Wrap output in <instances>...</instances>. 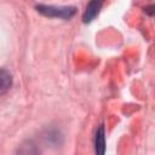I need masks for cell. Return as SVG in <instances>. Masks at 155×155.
Returning a JSON list of instances; mask_svg holds the SVG:
<instances>
[{
  "label": "cell",
  "mask_w": 155,
  "mask_h": 155,
  "mask_svg": "<svg viewBox=\"0 0 155 155\" xmlns=\"http://www.w3.org/2000/svg\"><path fill=\"white\" fill-rule=\"evenodd\" d=\"M38 11L48 17H59V18H70L75 15V7H57V6H46L39 5L36 6Z\"/></svg>",
  "instance_id": "obj_1"
},
{
  "label": "cell",
  "mask_w": 155,
  "mask_h": 155,
  "mask_svg": "<svg viewBox=\"0 0 155 155\" xmlns=\"http://www.w3.org/2000/svg\"><path fill=\"white\" fill-rule=\"evenodd\" d=\"M104 4V0H91L84 12V16H82V21L85 23H90L101 11L102 6Z\"/></svg>",
  "instance_id": "obj_2"
},
{
  "label": "cell",
  "mask_w": 155,
  "mask_h": 155,
  "mask_svg": "<svg viewBox=\"0 0 155 155\" xmlns=\"http://www.w3.org/2000/svg\"><path fill=\"white\" fill-rule=\"evenodd\" d=\"M12 86V76L6 70L0 68V96L5 94Z\"/></svg>",
  "instance_id": "obj_3"
},
{
  "label": "cell",
  "mask_w": 155,
  "mask_h": 155,
  "mask_svg": "<svg viewBox=\"0 0 155 155\" xmlns=\"http://www.w3.org/2000/svg\"><path fill=\"white\" fill-rule=\"evenodd\" d=\"M94 145H96V153L98 154H103L104 153V149H105V138H104V127L101 126L97 132H96V142H94Z\"/></svg>",
  "instance_id": "obj_4"
}]
</instances>
